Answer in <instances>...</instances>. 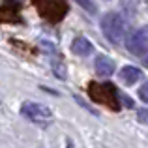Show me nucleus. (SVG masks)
Instances as JSON below:
<instances>
[{"label":"nucleus","instance_id":"nucleus-5","mask_svg":"<svg viewBox=\"0 0 148 148\" xmlns=\"http://www.w3.org/2000/svg\"><path fill=\"white\" fill-rule=\"evenodd\" d=\"M126 45L130 49V53L137 54V56H145L148 53V26H141L135 32H131L127 36Z\"/></svg>","mask_w":148,"mask_h":148},{"label":"nucleus","instance_id":"nucleus-10","mask_svg":"<svg viewBox=\"0 0 148 148\" xmlns=\"http://www.w3.org/2000/svg\"><path fill=\"white\" fill-rule=\"evenodd\" d=\"M77 4H79L81 8H84V10H88L90 13H96V6H94V2L92 0H75Z\"/></svg>","mask_w":148,"mask_h":148},{"label":"nucleus","instance_id":"nucleus-4","mask_svg":"<svg viewBox=\"0 0 148 148\" xmlns=\"http://www.w3.org/2000/svg\"><path fill=\"white\" fill-rule=\"evenodd\" d=\"M21 112H23V116H26V118L34 124H49L51 118H53V112H51L45 105L36 103V101H26V103H23Z\"/></svg>","mask_w":148,"mask_h":148},{"label":"nucleus","instance_id":"nucleus-13","mask_svg":"<svg viewBox=\"0 0 148 148\" xmlns=\"http://www.w3.org/2000/svg\"><path fill=\"white\" fill-rule=\"evenodd\" d=\"M41 51H45V53H49V54H54V53H56L54 45L49 43V41H41Z\"/></svg>","mask_w":148,"mask_h":148},{"label":"nucleus","instance_id":"nucleus-2","mask_svg":"<svg viewBox=\"0 0 148 148\" xmlns=\"http://www.w3.org/2000/svg\"><path fill=\"white\" fill-rule=\"evenodd\" d=\"M88 92H90V98L96 101V103H103L107 105V107H111L112 111H118L120 109V92L116 90L112 84L109 83H90V88H88Z\"/></svg>","mask_w":148,"mask_h":148},{"label":"nucleus","instance_id":"nucleus-8","mask_svg":"<svg viewBox=\"0 0 148 148\" xmlns=\"http://www.w3.org/2000/svg\"><path fill=\"white\" fill-rule=\"evenodd\" d=\"M71 51L75 54H79V56H88V54L94 51V45H92L86 38L79 36V38H75V40L71 41Z\"/></svg>","mask_w":148,"mask_h":148},{"label":"nucleus","instance_id":"nucleus-7","mask_svg":"<svg viewBox=\"0 0 148 148\" xmlns=\"http://www.w3.org/2000/svg\"><path fill=\"white\" fill-rule=\"evenodd\" d=\"M118 77H120V81H122L124 84L131 86V84H135L143 77V71L139 68H135V66H124V68L120 69Z\"/></svg>","mask_w":148,"mask_h":148},{"label":"nucleus","instance_id":"nucleus-12","mask_svg":"<svg viewBox=\"0 0 148 148\" xmlns=\"http://www.w3.org/2000/svg\"><path fill=\"white\" fill-rule=\"evenodd\" d=\"M139 98L145 101V103H148V81L143 84L141 88H139Z\"/></svg>","mask_w":148,"mask_h":148},{"label":"nucleus","instance_id":"nucleus-1","mask_svg":"<svg viewBox=\"0 0 148 148\" xmlns=\"http://www.w3.org/2000/svg\"><path fill=\"white\" fill-rule=\"evenodd\" d=\"M101 30H103L105 38H107L111 43L118 45V43L124 41V36H126V21L122 19L120 13L109 11V13H105V17L101 19Z\"/></svg>","mask_w":148,"mask_h":148},{"label":"nucleus","instance_id":"nucleus-9","mask_svg":"<svg viewBox=\"0 0 148 148\" xmlns=\"http://www.w3.org/2000/svg\"><path fill=\"white\" fill-rule=\"evenodd\" d=\"M51 66H53V73L58 77V79H68V69H66V64L62 60H58V58H54L53 62H51Z\"/></svg>","mask_w":148,"mask_h":148},{"label":"nucleus","instance_id":"nucleus-14","mask_svg":"<svg viewBox=\"0 0 148 148\" xmlns=\"http://www.w3.org/2000/svg\"><path fill=\"white\" fill-rule=\"evenodd\" d=\"M120 98H122V99H124V103H126V107H131V109H133V107H135V105H133V101H131L130 98H127V96H124V94H120Z\"/></svg>","mask_w":148,"mask_h":148},{"label":"nucleus","instance_id":"nucleus-3","mask_svg":"<svg viewBox=\"0 0 148 148\" xmlns=\"http://www.w3.org/2000/svg\"><path fill=\"white\" fill-rule=\"evenodd\" d=\"M38 11L43 19L51 23H58L68 13V2L66 0H34Z\"/></svg>","mask_w":148,"mask_h":148},{"label":"nucleus","instance_id":"nucleus-15","mask_svg":"<svg viewBox=\"0 0 148 148\" xmlns=\"http://www.w3.org/2000/svg\"><path fill=\"white\" fill-rule=\"evenodd\" d=\"M66 148H73V143L69 141V139H68V143H66Z\"/></svg>","mask_w":148,"mask_h":148},{"label":"nucleus","instance_id":"nucleus-11","mask_svg":"<svg viewBox=\"0 0 148 148\" xmlns=\"http://www.w3.org/2000/svg\"><path fill=\"white\" fill-rule=\"evenodd\" d=\"M137 120L141 124H148V107H143L137 111Z\"/></svg>","mask_w":148,"mask_h":148},{"label":"nucleus","instance_id":"nucleus-6","mask_svg":"<svg viewBox=\"0 0 148 148\" xmlns=\"http://www.w3.org/2000/svg\"><path fill=\"white\" fill-rule=\"evenodd\" d=\"M94 68H96V73H98L99 77H111L112 73H114V69H116V64H114L112 58L103 56V54H101V56L96 58Z\"/></svg>","mask_w":148,"mask_h":148}]
</instances>
